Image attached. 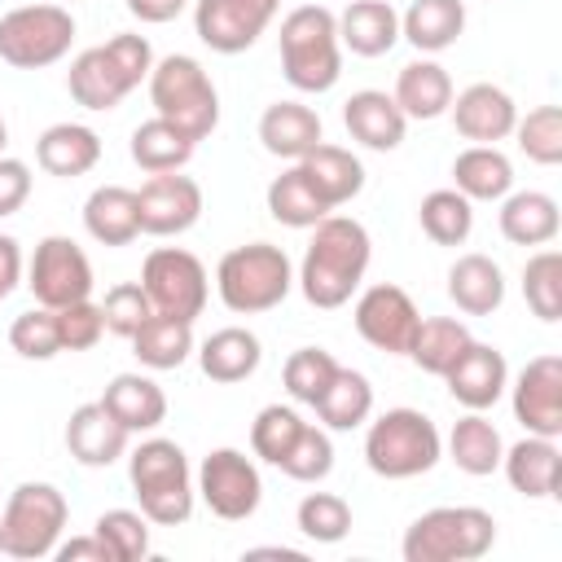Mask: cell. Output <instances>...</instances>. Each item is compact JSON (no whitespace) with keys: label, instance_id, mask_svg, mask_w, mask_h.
I'll return each mask as SVG.
<instances>
[{"label":"cell","instance_id":"6da1fadb","mask_svg":"<svg viewBox=\"0 0 562 562\" xmlns=\"http://www.w3.org/2000/svg\"><path fill=\"white\" fill-rule=\"evenodd\" d=\"M312 246L303 255V268H299V285H303V299L312 307H342L351 299V290L360 285L364 268H369V233L360 220H347V215H325L321 224H312Z\"/></svg>","mask_w":562,"mask_h":562},{"label":"cell","instance_id":"7a4b0ae2","mask_svg":"<svg viewBox=\"0 0 562 562\" xmlns=\"http://www.w3.org/2000/svg\"><path fill=\"white\" fill-rule=\"evenodd\" d=\"M281 70L299 92H329L342 75L338 18L325 4H299L281 22Z\"/></svg>","mask_w":562,"mask_h":562},{"label":"cell","instance_id":"3957f363","mask_svg":"<svg viewBox=\"0 0 562 562\" xmlns=\"http://www.w3.org/2000/svg\"><path fill=\"white\" fill-rule=\"evenodd\" d=\"M127 479L136 487L140 514L158 527H180L193 514V483H189V457L176 439H145L127 457Z\"/></svg>","mask_w":562,"mask_h":562},{"label":"cell","instance_id":"277c9868","mask_svg":"<svg viewBox=\"0 0 562 562\" xmlns=\"http://www.w3.org/2000/svg\"><path fill=\"white\" fill-rule=\"evenodd\" d=\"M149 101H154V114L167 119L171 127H180L193 145L202 136H211L215 123H220V92L206 79V70L184 53H171V57L154 61Z\"/></svg>","mask_w":562,"mask_h":562},{"label":"cell","instance_id":"5b68a950","mask_svg":"<svg viewBox=\"0 0 562 562\" xmlns=\"http://www.w3.org/2000/svg\"><path fill=\"white\" fill-rule=\"evenodd\" d=\"M496 518L479 505H439L404 531V562H474L492 549Z\"/></svg>","mask_w":562,"mask_h":562},{"label":"cell","instance_id":"8992f818","mask_svg":"<svg viewBox=\"0 0 562 562\" xmlns=\"http://www.w3.org/2000/svg\"><path fill=\"white\" fill-rule=\"evenodd\" d=\"M215 285H220V299L228 312L255 316V312H272L290 294L294 277H290V259L281 246L250 241V246H233L220 259Z\"/></svg>","mask_w":562,"mask_h":562},{"label":"cell","instance_id":"52a82bcc","mask_svg":"<svg viewBox=\"0 0 562 562\" xmlns=\"http://www.w3.org/2000/svg\"><path fill=\"white\" fill-rule=\"evenodd\" d=\"M443 452L435 422L417 408H386L364 435V461L382 479H413L426 474Z\"/></svg>","mask_w":562,"mask_h":562},{"label":"cell","instance_id":"ba28073f","mask_svg":"<svg viewBox=\"0 0 562 562\" xmlns=\"http://www.w3.org/2000/svg\"><path fill=\"white\" fill-rule=\"evenodd\" d=\"M66 514H70L66 496L53 483H18L0 514L4 558H18V562L48 558L66 531Z\"/></svg>","mask_w":562,"mask_h":562},{"label":"cell","instance_id":"9c48e42d","mask_svg":"<svg viewBox=\"0 0 562 562\" xmlns=\"http://www.w3.org/2000/svg\"><path fill=\"white\" fill-rule=\"evenodd\" d=\"M75 18L61 4H22L0 18V61L18 70L53 66L70 53Z\"/></svg>","mask_w":562,"mask_h":562},{"label":"cell","instance_id":"30bf717a","mask_svg":"<svg viewBox=\"0 0 562 562\" xmlns=\"http://www.w3.org/2000/svg\"><path fill=\"white\" fill-rule=\"evenodd\" d=\"M140 285H145L154 312H162V316L193 321L206 307V268L198 255H189L180 246L149 250L145 268H140Z\"/></svg>","mask_w":562,"mask_h":562},{"label":"cell","instance_id":"8fae6325","mask_svg":"<svg viewBox=\"0 0 562 562\" xmlns=\"http://www.w3.org/2000/svg\"><path fill=\"white\" fill-rule=\"evenodd\" d=\"M198 492L206 501V509L224 522H241L259 509V496H263V483H259V470L246 452L237 448H215L206 452L202 470H198Z\"/></svg>","mask_w":562,"mask_h":562},{"label":"cell","instance_id":"7c38bea8","mask_svg":"<svg viewBox=\"0 0 562 562\" xmlns=\"http://www.w3.org/2000/svg\"><path fill=\"white\" fill-rule=\"evenodd\" d=\"M26 277H31L26 285H31L35 303L53 307V312L92 294V263L70 237H44L35 246V255H31Z\"/></svg>","mask_w":562,"mask_h":562},{"label":"cell","instance_id":"4fadbf2b","mask_svg":"<svg viewBox=\"0 0 562 562\" xmlns=\"http://www.w3.org/2000/svg\"><path fill=\"white\" fill-rule=\"evenodd\" d=\"M277 4L281 0H198L193 31L215 53H246L277 18Z\"/></svg>","mask_w":562,"mask_h":562},{"label":"cell","instance_id":"5bb4252c","mask_svg":"<svg viewBox=\"0 0 562 562\" xmlns=\"http://www.w3.org/2000/svg\"><path fill=\"white\" fill-rule=\"evenodd\" d=\"M417 325H422L417 303L400 285H369L356 299V329H360V338L369 347L386 351V356H408Z\"/></svg>","mask_w":562,"mask_h":562},{"label":"cell","instance_id":"9a60e30c","mask_svg":"<svg viewBox=\"0 0 562 562\" xmlns=\"http://www.w3.org/2000/svg\"><path fill=\"white\" fill-rule=\"evenodd\" d=\"M136 211H140V233L149 237H176L198 224L202 215V189L193 176L180 171H158L136 189Z\"/></svg>","mask_w":562,"mask_h":562},{"label":"cell","instance_id":"2e32d148","mask_svg":"<svg viewBox=\"0 0 562 562\" xmlns=\"http://www.w3.org/2000/svg\"><path fill=\"white\" fill-rule=\"evenodd\" d=\"M514 417L527 426V435L558 439L562 435V360L536 356L514 382Z\"/></svg>","mask_w":562,"mask_h":562},{"label":"cell","instance_id":"e0dca14e","mask_svg":"<svg viewBox=\"0 0 562 562\" xmlns=\"http://www.w3.org/2000/svg\"><path fill=\"white\" fill-rule=\"evenodd\" d=\"M448 110H452V127H457L465 140H474V145H496V140H505V136L514 132V123H518L514 97H509L505 88H496V83H470L465 92L452 97Z\"/></svg>","mask_w":562,"mask_h":562},{"label":"cell","instance_id":"ac0fdd59","mask_svg":"<svg viewBox=\"0 0 562 562\" xmlns=\"http://www.w3.org/2000/svg\"><path fill=\"white\" fill-rule=\"evenodd\" d=\"M443 382H448V391H452L457 404H465L470 413H483V408H492V404L505 395L509 369H505V356H501L496 347L470 342V347L457 356V364L443 373Z\"/></svg>","mask_w":562,"mask_h":562},{"label":"cell","instance_id":"d6986e66","mask_svg":"<svg viewBox=\"0 0 562 562\" xmlns=\"http://www.w3.org/2000/svg\"><path fill=\"white\" fill-rule=\"evenodd\" d=\"M66 88H70L75 105H83V110H114L136 83H132L127 70L114 61V53H110L105 44H97V48H83V53L70 61Z\"/></svg>","mask_w":562,"mask_h":562},{"label":"cell","instance_id":"ffe728a7","mask_svg":"<svg viewBox=\"0 0 562 562\" xmlns=\"http://www.w3.org/2000/svg\"><path fill=\"white\" fill-rule=\"evenodd\" d=\"M127 439H132V435L101 408V400L79 404V408L70 413V422H66V448H70V457H75L79 465H88V470L114 465V461L127 452Z\"/></svg>","mask_w":562,"mask_h":562},{"label":"cell","instance_id":"44dd1931","mask_svg":"<svg viewBox=\"0 0 562 562\" xmlns=\"http://www.w3.org/2000/svg\"><path fill=\"white\" fill-rule=\"evenodd\" d=\"M342 123H347L351 140H360L364 149H378V154L400 149L404 127H408V119H404V110L395 105V97H386V92H378V88L351 92L347 105H342Z\"/></svg>","mask_w":562,"mask_h":562},{"label":"cell","instance_id":"7402d4cb","mask_svg":"<svg viewBox=\"0 0 562 562\" xmlns=\"http://www.w3.org/2000/svg\"><path fill=\"white\" fill-rule=\"evenodd\" d=\"M101 408H105L127 435H140V430L162 426V417H167V395H162V386H158L154 378H145V373H119V378L105 386Z\"/></svg>","mask_w":562,"mask_h":562},{"label":"cell","instance_id":"603a6c76","mask_svg":"<svg viewBox=\"0 0 562 562\" xmlns=\"http://www.w3.org/2000/svg\"><path fill=\"white\" fill-rule=\"evenodd\" d=\"M299 167H303V176H307V184L316 189V198L334 211V206H342V202H351L360 189H364V167H360V158L351 154V149H342V145H316V149H307L303 158H299Z\"/></svg>","mask_w":562,"mask_h":562},{"label":"cell","instance_id":"cb8c5ba5","mask_svg":"<svg viewBox=\"0 0 562 562\" xmlns=\"http://www.w3.org/2000/svg\"><path fill=\"white\" fill-rule=\"evenodd\" d=\"M400 40V13L386 0H351L338 18V44L356 57H382Z\"/></svg>","mask_w":562,"mask_h":562},{"label":"cell","instance_id":"d4e9b609","mask_svg":"<svg viewBox=\"0 0 562 562\" xmlns=\"http://www.w3.org/2000/svg\"><path fill=\"white\" fill-rule=\"evenodd\" d=\"M259 140L272 158L299 162L307 149L321 145V119H316V110H307L299 101H277L259 119Z\"/></svg>","mask_w":562,"mask_h":562},{"label":"cell","instance_id":"484cf974","mask_svg":"<svg viewBox=\"0 0 562 562\" xmlns=\"http://www.w3.org/2000/svg\"><path fill=\"white\" fill-rule=\"evenodd\" d=\"M101 158V136L83 123H53L40 140H35V162L48 171V176H83L92 171Z\"/></svg>","mask_w":562,"mask_h":562},{"label":"cell","instance_id":"4316f807","mask_svg":"<svg viewBox=\"0 0 562 562\" xmlns=\"http://www.w3.org/2000/svg\"><path fill=\"white\" fill-rule=\"evenodd\" d=\"M83 228L101 246H127L140 237V211H136V189L123 184H101L83 202Z\"/></svg>","mask_w":562,"mask_h":562},{"label":"cell","instance_id":"83f0119b","mask_svg":"<svg viewBox=\"0 0 562 562\" xmlns=\"http://www.w3.org/2000/svg\"><path fill=\"white\" fill-rule=\"evenodd\" d=\"M501 465H505L509 487L522 492L527 501H544L558 492V443L544 435H527L514 448H505Z\"/></svg>","mask_w":562,"mask_h":562},{"label":"cell","instance_id":"f1b7e54d","mask_svg":"<svg viewBox=\"0 0 562 562\" xmlns=\"http://www.w3.org/2000/svg\"><path fill=\"white\" fill-rule=\"evenodd\" d=\"M448 299L465 316H492L505 303V277L487 255H461L448 268Z\"/></svg>","mask_w":562,"mask_h":562},{"label":"cell","instance_id":"f546056e","mask_svg":"<svg viewBox=\"0 0 562 562\" xmlns=\"http://www.w3.org/2000/svg\"><path fill=\"white\" fill-rule=\"evenodd\" d=\"M465 31V0H413L400 18V35L417 53H443Z\"/></svg>","mask_w":562,"mask_h":562},{"label":"cell","instance_id":"4dcf8cb0","mask_svg":"<svg viewBox=\"0 0 562 562\" xmlns=\"http://www.w3.org/2000/svg\"><path fill=\"white\" fill-rule=\"evenodd\" d=\"M395 105L404 110V119H439L452 105V79L439 61H408L395 79Z\"/></svg>","mask_w":562,"mask_h":562},{"label":"cell","instance_id":"1f68e13d","mask_svg":"<svg viewBox=\"0 0 562 562\" xmlns=\"http://www.w3.org/2000/svg\"><path fill=\"white\" fill-rule=\"evenodd\" d=\"M259 360H263V351H259V338L250 334V329H241V325H228V329H215L206 342H202V351H198V364H202V373L211 378V382H246L255 369H259Z\"/></svg>","mask_w":562,"mask_h":562},{"label":"cell","instance_id":"d6a6232c","mask_svg":"<svg viewBox=\"0 0 562 562\" xmlns=\"http://www.w3.org/2000/svg\"><path fill=\"white\" fill-rule=\"evenodd\" d=\"M452 180H457V193H465L470 202H496V198L509 193L514 167L496 145H470V149L457 154Z\"/></svg>","mask_w":562,"mask_h":562},{"label":"cell","instance_id":"836d02e7","mask_svg":"<svg viewBox=\"0 0 562 562\" xmlns=\"http://www.w3.org/2000/svg\"><path fill=\"white\" fill-rule=\"evenodd\" d=\"M558 224H562L558 202L549 193H536V189L509 193L501 206V233L514 246H544L558 237Z\"/></svg>","mask_w":562,"mask_h":562},{"label":"cell","instance_id":"e575fe53","mask_svg":"<svg viewBox=\"0 0 562 562\" xmlns=\"http://www.w3.org/2000/svg\"><path fill=\"white\" fill-rule=\"evenodd\" d=\"M132 347L145 369H180L193 351V321L149 312L145 325L132 334Z\"/></svg>","mask_w":562,"mask_h":562},{"label":"cell","instance_id":"d590c367","mask_svg":"<svg viewBox=\"0 0 562 562\" xmlns=\"http://www.w3.org/2000/svg\"><path fill=\"white\" fill-rule=\"evenodd\" d=\"M448 457L457 461V470L483 479L492 470H501V457H505V443H501V430L483 417V413H465L452 435H448Z\"/></svg>","mask_w":562,"mask_h":562},{"label":"cell","instance_id":"8d00e7d4","mask_svg":"<svg viewBox=\"0 0 562 562\" xmlns=\"http://www.w3.org/2000/svg\"><path fill=\"white\" fill-rule=\"evenodd\" d=\"M312 408L321 413V422H325L329 430H356V426L369 422V413H373V386H369L364 373L338 364L334 382L325 386V395H321Z\"/></svg>","mask_w":562,"mask_h":562},{"label":"cell","instance_id":"74e56055","mask_svg":"<svg viewBox=\"0 0 562 562\" xmlns=\"http://www.w3.org/2000/svg\"><path fill=\"white\" fill-rule=\"evenodd\" d=\"M189 158H193V140L180 127H171L167 119H158V114L132 132V162L140 171H149V176L180 171Z\"/></svg>","mask_w":562,"mask_h":562},{"label":"cell","instance_id":"f35d334b","mask_svg":"<svg viewBox=\"0 0 562 562\" xmlns=\"http://www.w3.org/2000/svg\"><path fill=\"white\" fill-rule=\"evenodd\" d=\"M268 215L285 228H312L329 215V206L316 198V189L307 184L303 167L294 162L290 171H281L272 184H268Z\"/></svg>","mask_w":562,"mask_h":562},{"label":"cell","instance_id":"ab89813d","mask_svg":"<svg viewBox=\"0 0 562 562\" xmlns=\"http://www.w3.org/2000/svg\"><path fill=\"white\" fill-rule=\"evenodd\" d=\"M470 342H474V338H470V329H465L461 321H452V316H430V321H422V325H417L408 356H413V364H417V369H426V373L443 378Z\"/></svg>","mask_w":562,"mask_h":562},{"label":"cell","instance_id":"60d3db41","mask_svg":"<svg viewBox=\"0 0 562 562\" xmlns=\"http://www.w3.org/2000/svg\"><path fill=\"white\" fill-rule=\"evenodd\" d=\"M417 220H422V233L435 246H461L470 237V228H474V206L457 189H435V193L422 198Z\"/></svg>","mask_w":562,"mask_h":562},{"label":"cell","instance_id":"b9f144b4","mask_svg":"<svg viewBox=\"0 0 562 562\" xmlns=\"http://www.w3.org/2000/svg\"><path fill=\"white\" fill-rule=\"evenodd\" d=\"M522 299L549 325L562 316V255L558 250H540V255L527 259V268H522Z\"/></svg>","mask_w":562,"mask_h":562},{"label":"cell","instance_id":"7bdbcfd3","mask_svg":"<svg viewBox=\"0 0 562 562\" xmlns=\"http://www.w3.org/2000/svg\"><path fill=\"white\" fill-rule=\"evenodd\" d=\"M92 536L105 544L110 562H136L149 553V518L136 509H105L97 518Z\"/></svg>","mask_w":562,"mask_h":562},{"label":"cell","instance_id":"ee69618b","mask_svg":"<svg viewBox=\"0 0 562 562\" xmlns=\"http://www.w3.org/2000/svg\"><path fill=\"white\" fill-rule=\"evenodd\" d=\"M334 373H338V360H334L325 347H299V351H290V360H285V369H281L285 391H290L299 404H316V400L325 395V386L334 382Z\"/></svg>","mask_w":562,"mask_h":562},{"label":"cell","instance_id":"f6af8a7d","mask_svg":"<svg viewBox=\"0 0 562 562\" xmlns=\"http://www.w3.org/2000/svg\"><path fill=\"white\" fill-rule=\"evenodd\" d=\"M299 531L316 544H338L347 531H351V505L334 492H307L299 501Z\"/></svg>","mask_w":562,"mask_h":562},{"label":"cell","instance_id":"bcb514c9","mask_svg":"<svg viewBox=\"0 0 562 562\" xmlns=\"http://www.w3.org/2000/svg\"><path fill=\"white\" fill-rule=\"evenodd\" d=\"M299 430H303V417H299L294 408H285V404H268V408H259V417H255V426H250V448H255L259 461L281 465L285 452L294 448Z\"/></svg>","mask_w":562,"mask_h":562},{"label":"cell","instance_id":"7dc6e473","mask_svg":"<svg viewBox=\"0 0 562 562\" xmlns=\"http://www.w3.org/2000/svg\"><path fill=\"white\" fill-rule=\"evenodd\" d=\"M518 132V149L540 162V167H558L562 162V110L558 105H536L527 119L514 123Z\"/></svg>","mask_w":562,"mask_h":562},{"label":"cell","instance_id":"c3c4849f","mask_svg":"<svg viewBox=\"0 0 562 562\" xmlns=\"http://www.w3.org/2000/svg\"><path fill=\"white\" fill-rule=\"evenodd\" d=\"M9 347H13L22 360H53V356L61 351L57 312H53V307H31V312H22V316L9 325Z\"/></svg>","mask_w":562,"mask_h":562},{"label":"cell","instance_id":"681fc988","mask_svg":"<svg viewBox=\"0 0 562 562\" xmlns=\"http://www.w3.org/2000/svg\"><path fill=\"white\" fill-rule=\"evenodd\" d=\"M277 470H285L294 483H321V479L334 470V443H329V435H325L321 426H307V422H303L294 448L285 452V461H281Z\"/></svg>","mask_w":562,"mask_h":562},{"label":"cell","instance_id":"f907efd6","mask_svg":"<svg viewBox=\"0 0 562 562\" xmlns=\"http://www.w3.org/2000/svg\"><path fill=\"white\" fill-rule=\"evenodd\" d=\"M149 312H154V303H149V294H145L140 281H119V285L105 294V303H101L105 329L119 334V338H132V334L145 325Z\"/></svg>","mask_w":562,"mask_h":562},{"label":"cell","instance_id":"816d5d0a","mask_svg":"<svg viewBox=\"0 0 562 562\" xmlns=\"http://www.w3.org/2000/svg\"><path fill=\"white\" fill-rule=\"evenodd\" d=\"M105 334V316L97 303L79 299V303H66L57 307V338H61V351H88L97 347Z\"/></svg>","mask_w":562,"mask_h":562},{"label":"cell","instance_id":"f5cc1de1","mask_svg":"<svg viewBox=\"0 0 562 562\" xmlns=\"http://www.w3.org/2000/svg\"><path fill=\"white\" fill-rule=\"evenodd\" d=\"M105 48L114 53V61L127 70V79H132L136 88H140V79H149V70H154V48H149V40H145V35L123 31V35H114Z\"/></svg>","mask_w":562,"mask_h":562},{"label":"cell","instance_id":"db71d44e","mask_svg":"<svg viewBox=\"0 0 562 562\" xmlns=\"http://www.w3.org/2000/svg\"><path fill=\"white\" fill-rule=\"evenodd\" d=\"M26 198H31V167L22 158H4L0 154V220L13 215Z\"/></svg>","mask_w":562,"mask_h":562},{"label":"cell","instance_id":"11a10c76","mask_svg":"<svg viewBox=\"0 0 562 562\" xmlns=\"http://www.w3.org/2000/svg\"><path fill=\"white\" fill-rule=\"evenodd\" d=\"M61 562H110V553H105V544L97 540V536H75V540H66V544H57L53 549Z\"/></svg>","mask_w":562,"mask_h":562},{"label":"cell","instance_id":"9f6ffc18","mask_svg":"<svg viewBox=\"0 0 562 562\" xmlns=\"http://www.w3.org/2000/svg\"><path fill=\"white\" fill-rule=\"evenodd\" d=\"M18 277H22V250H18V241H13V237H4V233H0V299H9V294H13Z\"/></svg>","mask_w":562,"mask_h":562},{"label":"cell","instance_id":"6f0895ef","mask_svg":"<svg viewBox=\"0 0 562 562\" xmlns=\"http://www.w3.org/2000/svg\"><path fill=\"white\" fill-rule=\"evenodd\" d=\"M189 0H127V13L140 22H171Z\"/></svg>","mask_w":562,"mask_h":562},{"label":"cell","instance_id":"680465c9","mask_svg":"<svg viewBox=\"0 0 562 562\" xmlns=\"http://www.w3.org/2000/svg\"><path fill=\"white\" fill-rule=\"evenodd\" d=\"M246 558H285V562H303L299 549H246Z\"/></svg>","mask_w":562,"mask_h":562},{"label":"cell","instance_id":"91938a15","mask_svg":"<svg viewBox=\"0 0 562 562\" xmlns=\"http://www.w3.org/2000/svg\"><path fill=\"white\" fill-rule=\"evenodd\" d=\"M4 140H9V127H4V119H0V154H4Z\"/></svg>","mask_w":562,"mask_h":562},{"label":"cell","instance_id":"94428289","mask_svg":"<svg viewBox=\"0 0 562 562\" xmlns=\"http://www.w3.org/2000/svg\"><path fill=\"white\" fill-rule=\"evenodd\" d=\"M0 553H4V536H0Z\"/></svg>","mask_w":562,"mask_h":562},{"label":"cell","instance_id":"6125c7cd","mask_svg":"<svg viewBox=\"0 0 562 562\" xmlns=\"http://www.w3.org/2000/svg\"><path fill=\"white\" fill-rule=\"evenodd\" d=\"M70 4H75V0H70Z\"/></svg>","mask_w":562,"mask_h":562}]
</instances>
